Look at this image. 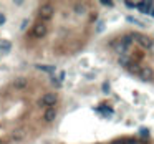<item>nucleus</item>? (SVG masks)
<instances>
[{
  "instance_id": "f257e3e1",
  "label": "nucleus",
  "mask_w": 154,
  "mask_h": 144,
  "mask_svg": "<svg viewBox=\"0 0 154 144\" xmlns=\"http://www.w3.org/2000/svg\"><path fill=\"white\" fill-rule=\"evenodd\" d=\"M133 38H134V42H136V43L139 45L141 48H151V47H153V40H151V36H147V35L134 33Z\"/></svg>"
},
{
  "instance_id": "f03ea898",
  "label": "nucleus",
  "mask_w": 154,
  "mask_h": 144,
  "mask_svg": "<svg viewBox=\"0 0 154 144\" xmlns=\"http://www.w3.org/2000/svg\"><path fill=\"white\" fill-rule=\"evenodd\" d=\"M53 13H55V8L51 7L50 4L42 5V7H40V10H38V15H40V18H42L43 22H47V20H50V18L53 17Z\"/></svg>"
},
{
  "instance_id": "7ed1b4c3",
  "label": "nucleus",
  "mask_w": 154,
  "mask_h": 144,
  "mask_svg": "<svg viewBox=\"0 0 154 144\" xmlns=\"http://www.w3.org/2000/svg\"><path fill=\"white\" fill-rule=\"evenodd\" d=\"M57 101H58V96L55 93H47V94H43V98L40 99V105L48 106V108H53V106L57 105Z\"/></svg>"
},
{
  "instance_id": "20e7f679",
  "label": "nucleus",
  "mask_w": 154,
  "mask_h": 144,
  "mask_svg": "<svg viewBox=\"0 0 154 144\" xmlns=\"http://www.w3.org/2000/svg\"><path fill=\"white\" fill-rule=\"evenodd\" d=\"M47 35V25L45 23H36L35 27H33V36L35 38H42V36H45Z\"/></svg>"
},
{
  "instance_id": "39448f33",
  "label": "nucleus",
  "mask_w": 154,
  "mask_h": 144,
  "mask_svg": "<svg viewBox=\"0 0 154 144\" xmlns=\"http://www.w3.org/2000/svg\"><path fill=\"white\" fill-rule=\"evenodd\" d=\"M27 86H28V79H27L25 76H17V78L13 79V88L15 90H25Z\"/></svg>"
},
{
  "instance_id": "423d86ee",
  "label": "nucleus",
  "mask_w": 154,
  "mask_h": 144,
  "mask_svg": "<svg viewBox=\"0 0 154 144\" xmlns=\"http://www.w3.org/2000/svg\"><path fill=\"white\" fill-rule=\"evenodd\" d=\"M124 68L128 70L129 73H133V75H139V73H141V66H139V63H136L134 60L129 61V63L124 66Z\"/></svg>"
},
{
  "instance_id": "0eeeda50",
  "label": "nucleus",
  "mask_w": 154,
  "mask_h": 144,
  "mask_svg": "<svg viewBox=\"0 0 154 144\" xmlns=\"http://www.w3.org/2000/svg\"><path fill=\"white\" fill-rule=\"evenodd\" d=\"M136 8L141 13H149L153 10V2H139V4H136Z\"/></svg>"
},
{
  "instance_id": "6e6552de",
  "label": "nucleus",
  "mask_w": 154,
  "mask_h": 144,
  "mask_svg": "<svg viewBox=\"0 0 154 144\" xmlns=\"http://www.w3.org/2000/svg\"><path fill=\"white\" fill-rule=\"evenodd\" d=\"M55 118H57V109L55 108H48L47 111H45V114H43V119L47 122H53Z\"/></svg>"
},
{
  "instance_id": "1a4fd4ad",
  "label": "nucleus",
  "mask_w": 154,
  "mask_h": 144,
  "mask_svg": "<svg viewBox=\"0 0 154 144\" xmlns=\"http://www.w3.org/2000/svg\"><path fill=\"white\" fill-rule=\"evenodd\" d=\"M139 76H141L143 79H153V78H154V71H153V68H147V66L141 68Z\"/></svg>"
},
{
  "instance_id": "9d476101",
  "label": "nucleus",
  "mask_w": 154,
  "mask_h": 144,
  "mask_svg": "<svg viewBox=\"0 0 154 144\" xmlns=\"http://www.w3.org/2000/svg\"><path fill=\"white\" fill-rule=\"evenodd\" d=\"M133 42H134V38H133V35H124L121 38V43L123 45H126V47H131V45H133Z\"/></svg>"
},
{
  "instance_id": "9b49d317",
  "label": "nucleus",
  "mask_w": 154,
  "mask_h": 144,
  "mask_svg": "<svg viewBox=\"0 0 154 144\" xmlns=\"http://www.w3.org/2000/svg\"><path fill=\"white\" fill-rule=\"evenodd\" d=\"M36 68L42 70V71H48V73L55 71V66H47V65H36Z\"/></svg>"
},
{
  "instance_id": "f8f14e48",
  "label": "nucleus",
  "mask_w": 154,
  "mask_h": 144,
  "mask_svg": "<svg viewBox=\"0 0 154 144\" xmlns=\"http://www.w3.org/2000/svg\"><path fill=\"white\" fill-rule=\"evenodd\" d=\"M128 50H129V48L126 47V45H123L121 42H119V43H116V51H118V53H121V55H123L124 51H128Z\"/></svg>"
},
{
  "instance_id": "ddd939ff",
  "label": "nucleus",
  "mask_w": 154,
  "mask_h": 144,
  "mask_svg": "<svg viewBox=\"0 0 154 144\" xmlns=\"http://www.w3.org/2000/svg\"><path fill=\"white\" fill-rule=\"evenodd\" d=\"M126 20H128V22H131V23H134V25H141V27L144 25L143 22H139V20H138V18H134V17H126Z\"/></svg>"
},
{
  "instance_id": "4468645a",
  "label": "nucleus",
  "mask_w": 154,
  "mask_h": 144,
  "mask_svg": "<svg viewBox=\"0 0 154 144\" xmlns=\"http://www.w3.org/2000/svg\"><path fill=\"white\" fill-rule=\"evenodd\" d=\"M10 42H7V40H2L0 42V48H4V50H10Z\"/></svg>"
},
{
  "instance_id": "2eb2a0df",
  "label": "nucleus",
  "mask_w": 154,
  "mask_h": 144,
  "mask_svg": "<svg viewBox=\"0 0 154 144\" xmlns=\"http://www.w3.org/2000/svg\"><path fill=\"white\" fill-rule=\"evenodd\" d=\"M129 61H131V58H128V56H121V58H119V63H121L123 66H126Z\"/></svg>"
},
{
  "instance_id": "dca6fc26",
  "label": "nucleus",
  "mask_w": 154,
  "mask_h": 144,
  "mask_svg": "<svg viewBox=\"0 0 154 144\" xmlns=\"http://www.w3.org/2000/svg\"><path fill=\"white\" fill-rule=\"evenodd\" d=\"M139 134H141V136H144V137H147V136H149V131H147V128H141V129H139Z\"/></svg>"
},
{
  "instance_id": "f3484780",
  "label": "nucleus",
  "mask_w": 154,
  "mask_h": 144,
  "mask_svg": "<svg viewBox=\"0 0 154 144\" xmlns=\"http://www.w3.org/2000/svg\"><path fill=\"white\" fill-rule=\"evenodd\" d=\"M75 10H76V13H85V5H76Z\"/></svg>"
},
{
  "instance_id": "a211bd4d",
  "label": "nucleus",
  "mask_w": 154,
  "mask_h": 144,
  "mask_svg": "<svg viewBox=\"0 0 154 144\" xmlns=\"http://www.w3.org/2000/svg\"><path fill=\"white\" fill-rule=\"evenodd\" d=\"M124 5H126V8H136V4H134V2H128V0H126Z\"/></svg>"
},
{
  "instance_id": "6ab92c4d",
  "label": "nucleus",
  "mask_w": 154,
  "mask_h": 144,
  "mask_svg": "<svg viewBox=\"0 0 154 144\" xmlns=\"http://www.w3.org/2000/svg\"><path fill=\"white\" fill-rule=\"evenodd\" d=\"M12 136H13L15 139H20V137H23V131H17V133H13Z\"/></svg>"
},
{
  "instance_id": "aec40b11",
  "label": "nucleus",
  "mask_w": 154,
  "mask_h": 144,
  "mask_svg": "<svg viewBox=\"0 0 154 144\" xmlns=\"http://www.w3.org/2000/svg\"><path fill=\"white\" fill-rule=\"evenodd\" d=\"M101 5H104V7H113V2H108V0H103V2H101Z\"/></svg>"
},
{
  "instance_id": "412c9836",
  "label": "nucleus",
  "mask_w": 154,
  "mask_h": 144,
  "mask_svg": "<svg viewBox=\"0 0 154 144\" xmlns=\"http://www.w3.org/2000/svg\"><path fill=\"white\" fill-rule=\"evenodd\" d=\"M96 30H98V32H103V30H104V23L100 22V23H98V28Z\"/></svg>"
},
{
  "instance_id": "4be33fe9",
  "label": "nucleus",
  "mask_w": 154,
  "mask_h": 144,
  "mask_svg": "<svg viewBox=\"0 0 154 144\" xmlns=\"http://www.w3.org/2000/svg\"><path fill=\"white\" fill-rule=\"evenodd\" d=\"M103 91L104 93H109V85L108 83H103Z\"/></svg>"
},
{
  "instance_id": "5701e85b",
  "label": "nucleus",
  "mask_w": 154,
  "mask_h": 144,
  "mask_svg": "<svg viewBox=\"0 0 154 144\" xmlns=\"http://www.w3.org/2000/svg\"><path fill=\"white\" fill-rule=\"evenodd\" d=\"M128 141L126 139H118V141H115V143H111V144H126Z\"/></svg>"
},
{
  "instance_id": "b1692460",
  "label": "nucleus",
  "mask_w": 154,
  "mask_h": 144,
  "mask_svg": "<svg viewBox=\"0 0 154 144\" xmlns=\"http://www.w3.org/2000/svg\"><path fill=\"white\" fill-rule=\"evenodd\" d=\"M4 23H5V15L0 13V25H4Z\"/></svg>"
},
{
  "instance_id": "393cba45",
  "label": "nucleus",
  "mask_w": 154,
  "mask_h": 144,
  "mask_svg": "<svg viewBox=\"0 0 154 144\" xmlns=\"http://www.w3.org/2000/svg\"><path fill=\"white\" fill-rule=\"evenodd\" d=\"M126 144H139V143H138L136 139H129V141H128V143H126Z\"/></svg>"
},
{
  "instance_id": "a878e982",
  "label": "nucleus",
  "mask_w": 154,
  "mask_h": 144,
  "mask_svg": "<svg viewBox=\"0 0 154 144\" xmlns=\"http://www.w3.org/2000/svg\"><path fill=\"white\" fill-rule=\"evenodd\" d=\"M27 23H28V20H23V23H22V30H25V27H27Z\"/></svg>"
}]
</instances>
